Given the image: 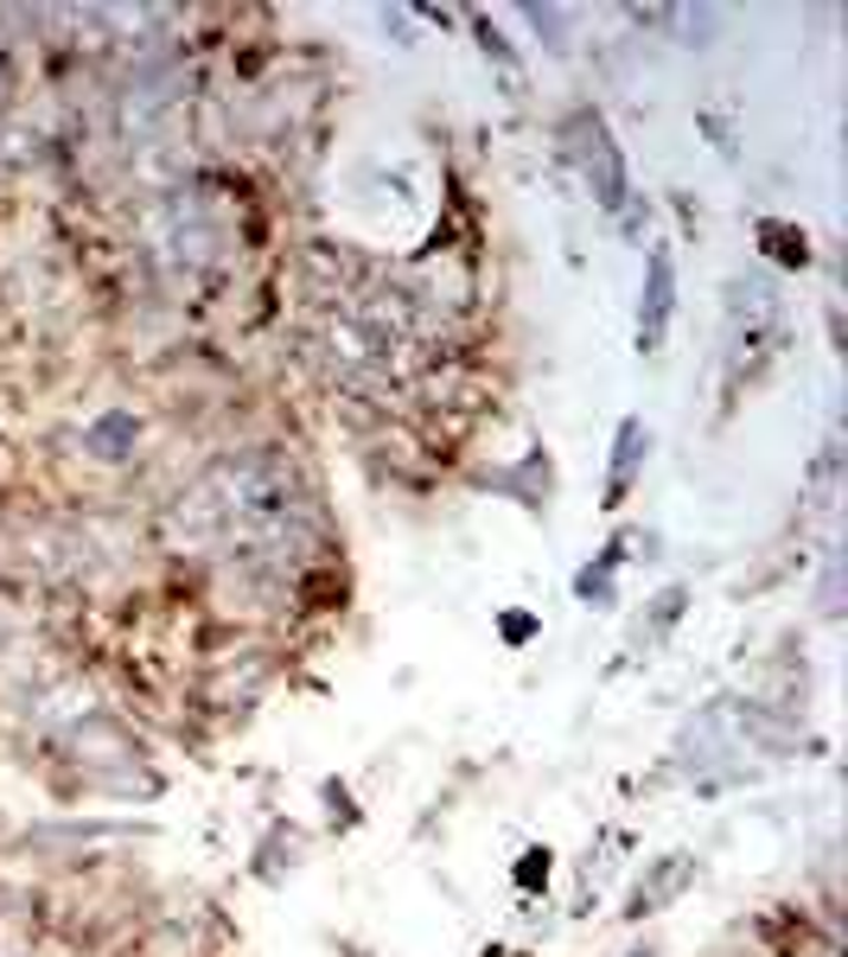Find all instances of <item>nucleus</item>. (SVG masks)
Segmentation results:
<instances>
[{
  "label": "nucleus",
  "instance_id": "obj_1",
  "mask_svg": "<svg viewBox=\"0 0 848 957\" xmlns=\"http://www.w3.org/2000/svg\"><path fill=\"white\" fill-rule=\"evenodd\" d=\"M664 319H670V262L657 256L651 262V326H644V345L664 338Z\"/></svg>",
  "mask_w": 848,
  "mask_h": 957
}]
</instances>
